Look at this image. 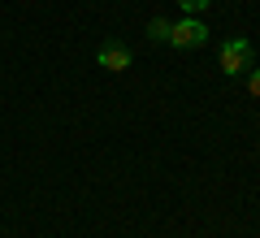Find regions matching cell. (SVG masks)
<instances>
[{"label": "cell", "mask_w": 260, "mask_h": 238, "mask_svg": "<svg viewBox=\"0 0 260 238\" xmlns=\"http://www.w3.org/2000/svg\"><path fill=\"white\" fill-rule=\"evenodd\" d=\"M169 26H174V22L152 18V22H148V39H156V44H169Z\"/></svg>", "instance_id": "obj_4"}, {"label": "cell", "mask_w": 260, "mask_h": 238, "mask_svg": "<svg viewBox=\"0 0 260 238\" xmlns=\"http://www.w3.org/2000/svg\"><path fill=\"white\" fill-rule=\"evenodd\" d=\"M247 91L260 100V70H247Z\"/></svg>", "instance_id": "obj_6"}, {"label": "cell", "mask_w": 260, "mask_h": 238, "mask_svg": "<svg viewBox=\"0 0 260 238\" xmlns=\"http://www.w3.org/2000/svg\"><path fill=\"white\" fill-rule=\"evenodd\" d=\"M169 44L174 48H186V52H195V48H204L208 44V26L200 18H182L169 26Z\"/></svg>", "instance_id": "obj_1"}, {"label": "cell", "mask_w": 260, "mask_h": 238, "mask_svg": "<svg viewBox=\"0 0 260 238\" xmlns=\"http://www.w3.org/2000/svg\"><path fill=\"white\" fill-rule=\"evenodd\" d=\"M251 70V44L247 39H225L221 44V74H230V78H239V74Z\"/></svg>", "instance_id": "obj_2"}, {"label": "cell", "mask_w": 260, "mask_h": 238, "mask_svg": "<svg viewBox=\"0 0 260 238\" xmlns=\"http://www.w3.org/2000/svg\"><path fill=\"white\" fill-rule=\"evenodd\" d=\"M95 61H100V70H113V74H121V70H130V48H121V44H104L100 52H95Z\"/></svg>", "instance_id": "obj_3"}, {"label": "cell", "mask_w": 260, "mask_h": 238, "mask_svg": "<svg viewBox=\"0 0 260 238\" xmlns=\"http://www.w3.org/2000/svg\"><path fill=\"white\" fill-rule=\"evenodd\" d=\"M178 5H182V9H186V13H204V9H208V5H213V0H178Z\"/></svg>", "instance_id": "obj_5"}]
</instances>
